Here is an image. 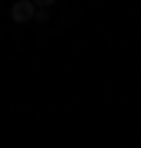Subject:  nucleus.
<instances>
[{
  "instance_id": "nucleus-1",
  "label": "nucleus",
  "mask_w": 141,
  "mask_h": 148,
  "mask_svg": "<svg viewBox=\"0 0 141 148\" xmlns=\"http://www.w3.org/2000/svg\"><path fill=\"white\" fill-rule=\"evenodd\" d=\"M33 10H36V7H33L30 0H16V3L10 7V20L13 23H30L33 20Z\"/></svg>"
}]
</instances>
